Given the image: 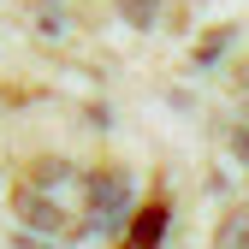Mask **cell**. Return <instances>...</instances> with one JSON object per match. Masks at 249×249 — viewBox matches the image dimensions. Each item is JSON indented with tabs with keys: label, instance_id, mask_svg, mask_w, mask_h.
<instances>
[{
	"label": "cell",
	"instance_id": "1",
	"mask_svg": "<svg viewBox=\"0 0 249 249\" xmlns=\"http://www.w3.org/2000/svg\"><path fill=\"white\" fill-rule=\"evenodd\" d=\"M89 208H95V226H113L124 213V172H101L89 184Z\"/></svg>",
	"mask_w": 249,
	"mask_h": 249
},
{
	"label": "cell",
	"instance_id": "5",
	"mask_svg": "<svg viewBox=\"0 0 249 249\" xmlns=\"http://www.w3.org/2000/svg\"><path fill=\"white\" fill-rule=\"evenodd\" d=\"M226 42H231V30H213V36L196 48V59H213V53H226Z\"/></svg>",
	"mask_w": 249,
	"mask_h": 249
},
{
	"label": "cell",
	"instance_id": "3",
	"mask_svg": "<svg viewBox=\"0 0 249 249\" xmlns=\"http://www.w3.org/2000/svg\"><path fill=\"white\" fill-rule=\"evenodd\" d=\"M160 226H166V208L154 202V208H142V220H137V237H131V249H148L154 237H160Z\"/></svg>",
	"mask_w": 249,
	"mask_h": 249
},
{
	"label": "cell",
	"instance_id": "6",
	"mask_svg": "<svg viewBox=\"0 0 249 249\" xmlns=\"http://www.w3.org/2000/svg\"><path fill=\"white\" fill-rule=\"evenodd\" d=\"M237 83H243V89H249V66H243V71H237Z\"/></svg>",
	"mask_w": 249,
	"mask_h": 249
},
{
	"label": "cell",
	"instance_id": "2",
	"mask_svg": "<svg viewBox=\"0 0 249 249\" xmlns=\"http://www.w3.org/2000/svg\"><path fill=\"white\" fill-rule=\"evenodd\" d=\"M119 12L131 30H154V18H160V0H119Z\"/></svg>",
	"mask_w": 249,
	"mask_h": 249
},
{
	"label": "cell",
	"instance_id": "4",
	"mask_svg": "<svg viewBox=\"0 0 249 249\" xmlns=\"http://www.w3.org/2000/svg\"><path fill=\"white\" fill-rule=\"evenodd\" d=\"M220 249H249V213H226L220 220Z\"/></svg>",
	"mask_w": 249,
	"mask_h": 249
}]
</instances>
